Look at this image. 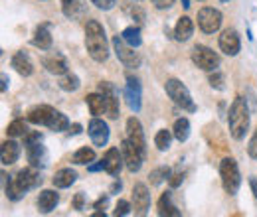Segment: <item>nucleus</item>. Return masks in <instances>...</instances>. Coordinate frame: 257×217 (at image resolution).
<instances>
[{"mask_svg": "<svg viewBox=\"0 0 257 217\" xmlns=\"http://www.w3.org/2000/svg\"><path fill=\"white\" fill-rule=\"evenodd\" d=\"M164 89H166V95L174 101V105H178L180 109H184V111H188V113H194V111H196L192 95H190L188 87H186L182 81H178V79H168L166 85H164Z\"/></svg>", "mask_w": 257, "mask_h": 217, "instance_id": "20e7f679", "label": "nucleus"}, {"mask_svg": "<svg viewBox=\"0 0 257 217\" xmlns=\"http://www.w3.org/2000/svg\"><path fill=\"white\" fill-rule=\"evenodd\" d=\"M26 152H28V162L32 164L34 168H44L48 162V152L42 146V140H32L26 142Z\"/></svg>", "mask_w": 257, "mask_h": 217, "instance_id": "dca6fc26", "label": "nucleus"}, {"mask_svg": "<svg viewBox=\"0 0 257 217\" xmlns=\"http://www.w3.org/2000/svg\"><path fill=\"white\" fill-rule=\"evenodd\" d=\"M77 180V174H75V170H71V168H64V170H60V172H56V176H54V186L56 187H69L73 182Z\"/></svg>", "mask_w": 257, "mask_h": 217, "instance_id": "bb28decb", "label": "nucleus"}, {"mask_svg": "<svg viewBox=\"0 0 257 217\" xmlns=\"http://www.w3.org/2000/svg\"><path fill=\"white\" fill-rule=\"evenodd\" d=\"M172 134H174V132H170V130H166V128H161V130L157 132V136H155V144H157V148H159L161 152H164V150L170 148Z\"/></svg>", "mask_w": 257, "mask_h": 217, "instance_id": "2f4dec72", "label": "nucleus"}, {"mask_svg": "<svg viewBox=\"0 0 257 217\" xmlns=\"http://www.w3.org/2000/svg\"><path fill=\"white\" fill-rule=\"evenodd\" d=\"M69 132H71V134H79V132H81V126H79V124H73Z\"/></svg>", "mask_w": 257, "mask_h": 217, "instance_id": "de8ad7c7", "label": "nucleus"}, {"mask_svg": "<svg viewBox=\"0 0 257 217\" xmlns=\"http://www.w3.org/2000/svg\"><path fill=\"white\" fill-rule=\"evenodd\" d=\"M222 12L220 10H216V8H210V6H206V8H202L200 12H198V26H200V30L204 32V34H214V32L220 30V26H222Z\"/></svg>", "mask_w": 257, "mask_h": 217, "instance_id": "6e6552de", "label": "nucleus"}, {"mask_svg": "<svg viewBox=\"0 0 257 217\" xmlns=\"http://www.w3.org/2000/svg\"><path fill=\"white\" fill-rule=\"evenodd\" d=\"M91 4H95L101 10H111L115 6V0H91Z\"/></svg>", "mask_w": 257, "mask_h": 217, "instance_id": "a19ab883", "label": "nucleus"}, {"mask_svg": "<svg viewBox=\"0 0 257 217\" xmlns=\"http://www.w3.org/2000/svg\"><path fill=\"white\" fill-rule=\"evenodd\" d=\"M95 160V150L93 148H87V146H83V148H79L75 154H73V162L75 164H91Z\"/></svg>", "mask_w": 257, "mask_h": 217, "instance_id": "473e14b6", "label": "nucleus"}, {"mask_svg": "<svg viewBox=\"0 0 257 217\" xmlns=\"http://www.w3.org/2000/svg\"><path fill=\"white\" fill-rule=\"evenodd\" d=\"M172 132H174V138H176L178 142H186L188 136H190V121H188V119H178V121L174 123Z\"/></svg>", "mask_w": 257, "mask_h": 217, "instance_id": "c756f323", "label": "nucleus"}, {"mask_svg": "<svg viewBox=\"0 0 257 217\" xmlns=\"http://www.w3.org/2000/svg\"><path fill=\"white\" fill-rule=\"evenodd\" d=\"M182 180H184V172H174V174H170V178H168L170 187H178L182 184Z\"/></svg>", "mask_w": 257, "mask_h": 217, "instance_id": "58836bf2", "label": "nucleus"}, {"mask_svg": "<svg viewBox=\"0 0 257 217\" xmlns=\"http://www.w3.org/2000/svg\"><path fill=\"white\" fill-rule=\"evenodd\" d=\"M58 201H60V195H58L54 189H44V191H40V195H38V209H40L42 213H50L52 209H56Z\"/></svg>", "mask_w": 257, "mask_h": 217, "instance_id": "a211bd4d", "label": "nucleus"}, {"mask_svg": "<svg viewBox=\"0 0 257 217\" xmlns=\"http://www.w3.org/2000/svg\"><path fill=\"white\" fill-rule=\"evenodd\" d=\"M42 184V178L40 174L36 172V168H24L20 170L14 178L6 176V172H2V186H4V193L8 199L12 201H18L20 197H24L26 191H30L34 187Z\"/></svg>", "mask_w": 257, "mask_h": 217, "instance_id": "f257e3e1", "label": "nucleus"}, {"mask_svg": "<svg viewBox=\"0 0 257 217\" xmlns=\"http://www.w3.org/2000/svg\"><path fill=\"white\" fill-rule=\"evenodd\" d=\"M249 184H251V187H253V195L257 197V178H251Z\"/></svg>", "mask_w": 257, "mask_h": 217, "instance_id": "09e8293b", "label": "nucleus"}, {"mask_svg": "<svg viewBox=\"0 0 257 217\" xmlns=\"http://www.w3.org/2000/svg\"><path fill=\"white\" fill-rule=\"evenodd\" d=\"M56 109H52L50 105H40V107H34L32 111L28 113V121L32 124H48L52 115H54Z\"/></svg>", "mask_w": 257, "mask_h": 217, "instance_id": "412c9836", "label": "nucleus"}, {"mask_svg": "<svg viewBox=\"0 0 257 217\" xmlns=\"http://www.w3.org/2000/svg\"><path fill=\"white\" fill-rule=\"evenodd\" d=\"M220 50L224 52L225 56H237L239 50H241V40H239V34L233 30V28H227L222 32L220 36Z\"/></svg>", "mask_w": 257, "mask_h": 217, "instance_id": "ddd939ff", "label": "nucleus"}, {"mask_svg": "<svg viewBox=\"0 0 257 217\" xmlns=\"http://www.w3.org/2000/svg\"><path fill=\"white\" fill-rule=\"evenodd\" d=\"M125 99L131 111L139 113L141 111V83L135 77H127V87H125Z\"/></svg>", "mask_w": 257, "mask_h": 217, "instance_id": "f3484780", "label": "nucleus"}, {"mask_svg": "<svg viewBox=\"0 0 257 217\" xmlns=\"http://www.w3.org/2000/svg\"><path fill=\"white\" fill-rule=\"evenodd\" d=\"M133 18H139L137 22H139V24H143V20H145V14H143V10L135 8V10H133Z\"/></svg>", "mask_w": 257, "mask_h": 217, "instance_id": "a18cd8bd", "label": "nucleus"}, {"mask_svg": "<svg viewBox=\"0 0 257 217\" xmlns=\"http://www.w3.org/2000/svg\"><path fill=\"white\" fill-rule=\"evenodd\" d=\"M87 132H89L91 142H93L95 146H105V144L109 142V126H107L105 121H101V119H97V117L89 123Z\"/></svg>", "mask_w": 257, "mask_h": 217, "instance_id": "2eb2a0df", "label": "nucleus"}, {"mask_svg": "<svg viewBox=\"0 0 257 217\" xmlns=\"http://www.w3.org/2000/svg\"><path fill=\"white\" fill-rule=\"evenodd\" d=\"M131 209H133V205L128 203V201H125V199H119L117 201V205H115V211H113V215H128L131 213Z\"/></svg>", "mask_w": 257, "mask_h": 217, "instance_id": "4c0bfd02", "label": "nucleus"}, {"mask_svg": "<svg viewBox=\"0 0 257 217\" xmlns=\"http://www.w3.org/2000/svg\"><path fill=\"white\" fill-rule=\"evenodd\" d=\"M79 77L77 75H73V73H65V75H62V79H60V87L64 89V91H77L79 89Z\"/></svg>", "mask_w": 257, "mask_h": 217, "instance_id": "72a5a7b5", "label": "nucleus"}, {"mask_svg": "<svg viewBox=\"0 0 257 217\" xmlns=\"http://www.w3.org/2000/svg\"><path fill=\"white\" fill-rule=\"evenodd\" d=\"M85 103H87V107H89V111H91V115L93 117H99V115H103L105 113V95L101 93H91L85 97Z\"/></svg>", "mask_w": 257, "mask_h": 217, "instance_id": "393cba45", "label": "nucleus"}, {"mask_svg": "<svg viewBox=\"0 0 257 217\" xmlns=\"http://www.w3.org/2000/svg\"><path fill=\"white\" fill-rule=\"evenodd\" d=\"M12 67H14L22 77H30V75L34 73L32 62H30V58H28L24 52L14 54V58H12Z\"/></svg>", "mask_w": 257, "mask_h": 217, "instance_id": "4be33fe9", "label": "nucleus"}, {"mask_svg": "<svg viewBox=\"0 0 257 217\" xmlns=\"http://www.w3.org/2000/svg\"><path fill=\"white\" fill-rule=\"evenodd\" d=\"M99 91L105 95V113L109 119H117L119 117V99H117V89L109 83V81H101L99 83Z\"/></svg>", "mask_w": 257, "mask_h": 217, "instance_id": "9b49d317", "label": "nucleus"}, {"mask_svg": "<svg viewBox=\"0 0 257 217\" xmlns=\"http://www.w3.org/2000/svg\"><path fill=\"white\" fill-rule=\"evenodd\" d=\"M2 93H6V89H8V77H6V73H2Z\"/></svg>", "mask_w": 257, "mask_h": 217, "instance_id": "49530a36", "label": "nucleus"}, {"mask_svg": "<svg viewBox=\"0 0 257 217\" xmlns=\"http://www.w3.org/2000/svg\"><path fill=\"white\" fill-rule=\"evenodd\" d=\"M42 63L52 75H65L67 73V65H65V60L62 56H48L42 60Z\"/></svg>", "mask_w": 257, "mask_h": 217, "instance_id": "5701e85b", "label": "nucleus"}, {"mask_svg": "<svg viewBox=\"0 0 257 217\" xmlns=\"http://www.w3.org/2000/svg\"><path fill=\"white\" fill-rule=\"evenodd\" d=\"M123 162H125V158H123V152H121L119 148H109V150L105 152V156H103L105 172L111 174L113 178L119 176V172H121V168H123Z\"/></svg>", "mask_w": 257, "mask_h": 217, "instance_id": "4468645a", "label": "nucleus"}, {"mask_svg": "<svg viewBox=\"0 0 257 217\" xmlns=\"http://www.w3.org/2000/svg\"><path fill=\"white\" fill-rule=\"evenodd\" d=\"M224 75L216 69V71H210V77H208V83H210V87L212 89H218V91H224L225 85H224Z\"/></svg>", "mask_w": 257, "mask_h": 217, "instance_id": "e433bc0d", "label": "nucleus"}, {"mask_svg": "<svg viewBox=\"0 0 257 217\" xmlns=\"http://www.w3.org/2000/svg\"><path fill=\"white\" fill-rule=\"evenodd\" d=\"M127 140L131 144H135L143 154L147 156V140H145V132L143 126L139 123L137 117H131L127 121Z\"/></svg>", "mask_w": 257, "mask_h": 217, "instance_id": "f8f14e48", "label": "nucleus"}, {"mask_svg": "<svg viewBox=\"0 0 257 217\" xmlns=\"http://www.w3.org/2000/svg\"><path fill=\"white\" fill-rule=\"evenodd\" d=\"M123 40L127 42L131 48H139L141 44H143V38H141V28L139 26H128L123 30Z\"/></svg>", "mask_w": 257, "mask_h": 217, "instance_id": "7c9ffc66", "label": "nucleus"}, {"mask_svg": "<svg viewBox=\"0 0 257 217\" xmlns=\"http://www.w3.org/2000/svg\"><path fill=\"white\" fill-rule=\"evenodd\" d=\"M180 2H182L184 8H190V0H180Z\"/></svg>", "mask_w": 257, "mask_h": 217, "instance_id": "3c124183", "label": "nucleus"}, {"mask_svg": "<svg viewBox=\"0 0 257 217\" xmlns=\"http://www.w3.org/2000/svg\"><path fill=\"white\" fill-rule=\"evenodd\" d=\"M192 62L196 67H200L204 71H216L220 67V56L214 50H210L208 46H194Z\"/></svg>", "mask_w": 257, "mask_h": 217, "instance_id": "423d86ee", "label": "nucleus"}, {"mask_svg": "<svg viewBox=\"0 0 257 217\" xmlns=\"http://www.w3.org/2000/svg\"><path fill=\"white\" fill-rule=\"evenodd\" d=\"M83 201H85V195H83V193H77L75 199H73V207H75L77 211H81V209H83Z\"/></svg>", "mask_w": 257, "mask_h": 217, "instance_id": "79ce46f5", "label": "nucleus"}, {"mask_svg": "<svg viewBox=\"0 0 257 217\" xmlns=\"http://www.w3.org/2000/svg\"><path fill=\"white\" fill-rule=\"evenodd\" d=\"M85 48H87V54L97 63L107 62V58H109V42H107L103 26L97 20H87V26H85Z\"/></svg>", "mask_w": 257, "mask_h": 217, "instance_id": "f03ea898", "label": "nucleus"}, {"mask_svg": "<svg viewBox=\"0 0 257 217\" xmlns=\"http://www.w3.org/2000/svg\"><path fill=\"white\" fill-rule=\"evenodd\" d=\"M153 4L159 8V10H164V8H170L174 4V0H153Z\"/></svg>", "mask_w": 257, "mask_h": 217, "instance_id": "c03bdc74", "label": "nucleus"}, {"mask_svg": "<svg viewBox=\"0 0 257 217\" xmlns=\"http://www.w3.org/2000/svg\"><path fill=\"white\" fill-rule=\"evenodd\" d=\"M227 124H229V134L235 140H241L247 130H249V109L243 97L233 99L229 113H227Z\"/></svg>", "mask_w": 257, "mask_h": 217, "instance_id": "7ed1b4c3", "label": "nucleus"}, {"mask_svg": "<svg viewBox=\"0 0 257 217\" xmlns=\"http://www.w3.org/2000/svg\"><path fill=\"white\" fill-rule=\"evenodd\" d=\"M32 44L36 46V48L44 50V52L52 48V34L48 32V26H40V28L36 30V34H34Z\"/></svg>", "mask_w": 257, "mask_h": 217, "instance_id": "cd10ccee", "label": "nucleus"}, {"mask_svg": "<svg viewBox=\"0 0 257 217\" xmlns=\"http://www.w3.org/2000/svg\"><path fill=\"white\" fill-rule=\"evenodd\" d=\"M20 156V144L14 142V140H6L2 142V148H0V158H2V164L4 166H12Z\"/></svg>", "mask_w": 257, "mask_h": 217, "instance_id": "6ab92c4d", "label": "nucleus"}, {"mask_svg": "<svg viewBox=\"0 0 257 217\" xmlns=\"http://www.w3.org/2000/svg\"><path fill=\"white\" fill-rule=\"evenodd\" d=\"M159 215H166V217H178L180 215V211H178V207L172 203V193L170 191H164L161 195V199H159Z\"/></svg>", "mask_w": 257, "mask_h": 217, "instance_id": "b1692460", "label": "nucleus"}, {"mask_svg": "<svg viewBox=\"0 0 257 217\" xmlns=\"http://www.w3.org/2000/svg\"><path fill=\"white\" fill-rule=\"evenodd\" d=\"M119 189H121V182H115V184H113V189H111V191L115 193V191H119Z\"/></svg>", "mask_w": 257, "mask_h": 217, "instance_id": "8fccbe9b", "label": "nucleus"}, {"mask_svg": "<svg viewBox=\"0 0 257 217\" xmlns=\"http://www.w3.org/2000/svg\"><path fill=\"white\" fill-rule=\"evenodd\" d=\"M247 152H249V156H251L253 160H257V130L253 132V136H251V140H249Z\"/></svg>", "mask_w": 257, "mask_h": 217, "instance_id": "ea45409f", "label": "nucleus"}, {"mask_svg": "<svg viewBox=\"0 0 257 217\" xmlns=\"http://www.w3.org/2000/svg\"><path fill=\"white\" fill-rule=\"evenodd\" d=\"M151 207V193L145 184H135L133 187V211L135 215H147Z\"/></svg>", "mask_w": 257, "mask_h": 217, "instance_id": "1a4fd4ad", "label": "nucleus"}, {"mask_svg": "<svg viewBox=\"0 0 257 217\" xmlns=\"http://www.w3.org/2000/svg\"><path fill=\"white\" fill-rule=\"evenodd\" d=\"M222 2H229V0H222Z\"/></svg>", "mask_w": 257, "mask_h": 217, "instance_id": "603ef678", "label": "nucleus"}, {"mask_svg": "<svg viewBox=\"0 0 257 217\" xmlns=\"http://www.w3.org/2000/svg\"><path fill=\"white\" fill-rule=\"evenodd\" d=\"M194 34V22L192 18L188 16H180L178 22H176V28H174V38L178 42H188Z\"/></svg>", "mask_w": 257, "mask_h": 217, "instance_id": "aec40b11", "label": "nucleus"}, {"mask_svg": "<svg viewBox=\"0 0 257 217\" xmlns=\"http://www.w3.org/2000/svg\"><path fill=\"white\" fill-rule=\"evenodd\" d=\"M50 130H54V132H64L69 128V121H67V117H65L64 113H60V111H54V115H52V119H50V123L46 124Z\"/></svg>", "mask_w": 257, "mask_h": 217, "instance_id": "c85d7f7f", "label": "nucleus"}, {"mask_svg": "<svg viewBox=\"0 0 257 217\" xmlns=\"http://www.w3.org/2000/svg\"><path fill=\"white\" fill-rule=\"evenodd\" d=\"M62 10L67 18H79L83 16V10H85V4L83 0H62Z\"/></svg>", "mask_w": 257, "mask_h": 217, "instance_id": "a878e982", "label": "nucleus"}, {"mask_svg": "<svg viewBox=\"0 0 257 217\" xmlns=\"http://www.w3.org/2000/svg\"><path fill=\"white\" fill-rule=\"evenodd\" d=\"M121 152H123L125 166H127L128 172H139V170H141V166H143L145 154H143L135 144H131L127 138H125V140H123V144H121Z\"/></svg>", "mask_w": 257, "mask_h": 217, "instance_id": "9d476101", "label": "nucleus"}, {"mask_svg": "<svg viewBox=\"0 0 257 217\" xmlns=\"http://www.w3.org/2000/svg\"><path fill=\"white\" fill-rule=\"evenodd\" d=\"M220 176H222V186H224L225 193L235 195L237 189L241 186V174L237 168V162L233 158H224L220 164Z\"/></svg>", "mask_w": 257, "mask_h": 217, "instance_id": "39448f33", "label": "nucleus"}, {"mask_svg": "<svg viewBox=\"0 0 257 217\" xmlns=\"http://www.w3.org/2000/svg\"><path fill=\"white\" fill-rule=\"evenodd\" d=\"M26 132H28V128H26V124L24 121H12V123L6 126V134L10 136V138H18V136H26Z\"/></svg>", "mask_w": 257, "mask_h": 217, "instance_id": "f704fd0d", "label": "nucleus"}, {"mask_svg": "<svg viewBox=\"0 0 257 217\" xmlns=\"http://www.w3.org/2000/svg\"><path fill=\"white\" fill-rule=\"evenodd\" d=\"M170 168H166V166H161V168H157V170H153L151 174H149V180H151V184L153 186H159L162 184L166 178H170Z\"/></svg>", "mask_w": 257, "mask_h": 217, "instance_id": "c9c22d12", "label": "nucleus"}, {"mask_svg": "<svg viewBox=\"0 0 257 217\" xmlns=\"http://www.w3.org/2000/svg\"><path fill=\"white\" fill-rule=\"evenodd\" d=\"M107 201H109V197H107V195H103V197H99L95 203H93V207H95L97 211H103V209L107 207Z\"/></svg>", "mask_w": 257, "mask_h": 217, "instance_id": "37998d69", "label": "nucleus"}, {"mask_svg": "<svg viewBox=\"0 0 257 217\" xmlns=\"http://www.w3.org/2000/svg\"><path fill=\"white\" fill-rule=\"evenodd\" d=\"M113 50L119 58V62L125 67H139L141 65V56L139 52H135V48H131L127 42L123 40V36H115L113 38Z\"/></svg>", "mask_w": 257, "mask_h": 217, "instance_id": "0eeeda50", "label": "nucleus"}]
</instances>
